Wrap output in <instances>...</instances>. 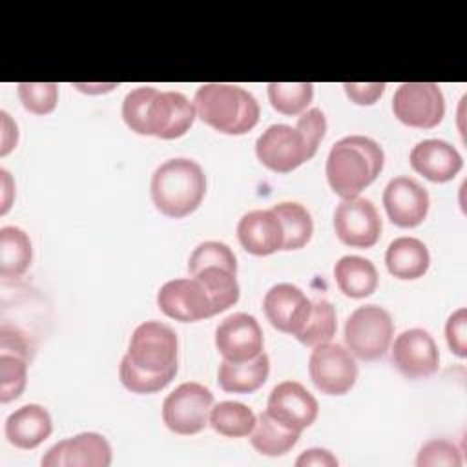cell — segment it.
I'll use <instances>...</instances> for the list:
<instances>
[{"label":"cell","instance_id":"6da1fadb","mask_svg":"<svg viewBox=\"0 0 467 467\" xmlns=\"http://www.w3.org/2000/svg\"><path fill=\"white\" fill-rule=\"evenodd\" d=\"M197 117L193 102L179 91H159L151 86H139L122 100V119L139 135L159 139H179Z\"/></svg>","mask_w":467,"mask_h":467},{"label":"cell","instance_id":"7a4b0ae2","mask_svg":"<svg viewBox=\"0 0 467 467\" xmlns=\"http://www.w3.org/2000/svg\"><path fill=\"white\" fill-rule=\"evenodd\" d=\"M385 153L381 146L365 135L339 139L328 151L325 173L328 186L341 199L358 197L383 170Z\"/></svg>","mask_w":467,"mask_h":467},{"label":"cell","instance_id":"3957f363","mask_svg":"<svg viewBox=\"0 0 467 467\" xmlns=\"http://www.w3.org/2000/svg\"><path fill=\"white\" fill-rule=\"evenodd\" d=\"M150 193L155 208L162 215L182 219L193 213L202 202L206 193V175L201 164L192 159H168L155 168Z\"/></svg>","mask_w":467,"mask_h":467},{"label":"cell","instance_id":"277c9868","mask_svg":"<svg viewBox=\"0 0 467 467\" xmlns=\"http://www.w3.org/2000/svg\"><path fill=\"white\" fill-rule=\"evenodd\" d=\"M197 117L224 135H244L259 122V102L241 86L210 82L193 97Z\"/></svg>","mask_w":467,"mask_h":467},{"label":"cell","instance_id":"5b68a950","mask_svg":"<svg viewBox=\"0 0 467 467\" xmlns=\"http://www.w3.org/2000/svg\"><path fill=\"white\" fill-rule=\"evenodd\" d=\"M394 323L390 314L378 305L358 306L345 323V345L363 361L381 358L392 341Z\"/></svg>","mask_w":467,"mask_h":467},{"label":"cell","instance_id":"8992f818","mask_svg":"<svg viewBox=\"0 0 467 467\" xmlns=\"http://www.w3.org/2000/svg\"><path fill=\"white\" fill-rule=\"evenodd\" d=\"M177 348L175 330L166 323L151 319L133 330L126 356L144 372L177 374Z\"/></svg>","mask_w":467,"mask_h":467},{"label":"cell","instance_id":"52a82bcc","mask_svg":"<svg viewBox=\"0 0 467 467\" xmlns=\"http://www.w3.org/2000/svg\"><path fill=\"white\" fill-rule=\"evenodd\" d=\"M213 394L197 381H186L175 387L162 401L164 425L181 436L201 432L208 425Z\"/></svg>","mask_w":467,"mask_h":467},{"label":"cell","instance_id":"ba28073f","mask_svg":"<svg viewBox=\"0 0 467 467\" xmlns=\"http://www.w3.org/2000/svg\"><path fill=\"white\" fill-rule=\"evenodd\" d=\"M255 155L268 170L275 173H290L316 153L296 126L272 124L257 137Z\"/></svg>","mask_w":467,"mask_h":467},{"label":"cell","instance_id":"9c48e42d","mask_svg":"<svg viewBox=\"0 0 467 467\" xmlns=\"http://www.w3.org/2000/svg\"><path fill=\"white\" fill-rule=\"evenodd\" d=\"M308 374L323 394L343 396L358 379V365L348 348L327 341L314 347L308 358Z\"/></svg>","mask_w":467,"mask_h":467},{"label":"cell","instance_id":"30bf717a","mask_svg":"<svg viewBox=\"0 0 467 467\" xmlns=\"http://www.w3.org/2000/svg\"><path fill=\"white\" fill-rule=\"evenodd\" d=\"M394 117L410 128H436L445 115V99L434 82H405L392 97Z\"/></svg>","mask_w":467,"mask_h":467},{"label":"cell","instance_id":"8fae6325","mask_svg":"<svg viewBox=\"0 0 467 467\" xmlns=\"http://www.w3.org/2000/svg\"><path fill=\"white\" fill-rule=\"evenodd\" d=\"M337 239L352 248H372L381 235V217L370 199H343L334 212Z\"/></svg>","mask_w":467,"mask_h":467},{"label":"cell","instance_id":"7c38bea8","mask_svg":"<svg viewBox=\"0 0 467 467\" xmlns=\"http://www.w3.org/2000/svg\"><path fill=\"white\" fill-rule=\"evenodd\" d=\"M157 306L164 316L182 323L201 321L217 314L210 294L195 277L164 283L157 292Z\"/></svg>","mask_w":467,"mask_h":467},{"label":"cell","instance_id":"4fadbf2b","mask_svg":"<svg viewBox=\"0 0 467 467\" xmlns=\"http://www.w3.org/2000/svg\"><path fill=\"white\" fill-rule=\"evenodd\" d=\"M263 330L246 312L230 314L215 328V347L226 361H250L263 352Z\"/></svg>","mask_w":467,"mask_h":467},{"label":"cell","instance_id":"5bb4252c","mask_svg":"<svg viewBox=\"0 0 467 467\" xmlns=\"http://www.w3.org/2000/svg\"><path fill=\"white\" fill-rule=\"evenodd\" d=\"M392 363L407 379H423L440 367V352L434 337L423 328H409L396 336Z\"/></svg>","mask_w":467,"mask_h":467},{"label":"cell","instance_id":"9a60e30c","mask_svg":"<svg viewBox=\"0 0 467 467\" xmlns=\"http://www.w3.org/2000/svg\"><path fill=\"white\" fill-rule=\"evenodd\" d=\"M429 192L416 179L407 175L390 179L383 190L387 217L400 228H414L421 224L429 213Z\"/></svg>","mask_w":467,"mask_h":467},{"label":"cell","instance_id":"2e32d148","mask_svg":"<svg viewBox=\"0 0 467 467\" xmlns=\"http://www.w3.org/2000/svg\"><path fill=\"white\" fill-rule=\"evenodd\" d=\"M40 463L44 467H108L111 445L99 432H80L47 449Z\"/></svg>","mask_w":467,"mask_h":467},{"label":"cell","instance_id":"e0dca14e","mask_svg":"<svg viewBox=\"0 0 467 467\" xmlns=\"http://www.w3.org/2000/svg\"><path fill=\"white\" fill-rule=\"evenodd\" d=\"M266 412L288 429L301 432L316 421L319 403L299 381L288 379L277 383L272 389Z\"/></svg>","mask_w":467,"mask_h":467},{"label":"cell","instance_id":"ac0fdd59","mask_svg":"<svg viewBox=\"0 0 467 467\" xmlns=\"http://www.w3.org/2000/svg\"><path fill=\"white\" fill-rule=\"evenodd\" d=\"M312 301L292 283L274 285L263 299V310L274 328L285 334H296L310 312Z\"/></svg>","mask_w":467,"mask_h":467},{"label":"cell","instance_id":"d6986e66","mask_svg":"<svg viewBox=\"0 0 467 467\" xmlns=\"http://www.w3.org/2000/svg\"><path fill=\"white\" fill-rule=\"evenodd\" d=\"M409 161L412 170L431 182L452 181L463 166L460 151L441 139H425L418 142L410 150Z\"/></svg>","mask_w":467,"mask_h":467},{"label":"cell","instance_id":"ffe728a7","mask_svg":"<svg viewBox=\"0 0 467 467\" xmlns=\"http://www.w3.org/2000/svg\"><path fill=\"white\" fill-rule=\"evenodd\" d=\"M237 239L252 255H270L283 250V226L274 210H254L244 213L237 224Z\"/></svg>","mask_w":467,"mask_h":467},{"label":"cell","instance_id":"44dd1931","mask_svg":"<svg viewBox=\"0 0 467 467\" xmlns=\"http://www.w3.org/2000/svg\"><path fill=\"white\" fill-rule=\"evenodd\" d=\"M5 438L18 449H35L53 431L51 414L38 403L24 405L13 410L5 420Z\"/></svg>","mask_w":467,"mask_h":467},{"label":"cell","instance_id":"7402d4cb","mask_svg":"<svg viewBox=\"0 0 467 467\" xmlns=\"http://www.w3.org/2000/svg\"><path fill=\"white\" fill-rule=\"evenodd\" d=\"M385 265L398 279H418L431 265V255L423 241L416 237H398L385 252Z\"/></svg>","mask_w":467,"mask_h":467},{"label":"cell","instance_id":"603a6c76","mask_svg":"<svg viewBox=\"0 0 467 467\" xmlns=\"http://www.w3.org/2000/svg\"><path fill=\"white\" fill-rule=\"evenodd\" d=\"M268 372L270 359L265 352H261L257 358L243 363L223 359L217 370V381L224 392L250 394L265 385Z\"/></svg>","mask_w":467,"mask_h":467},{"label":"cell","instance_id":"cb8c5ba5","mask_svg":"<svg viewBox=\"0 0 467 467\" xmlns=\"http://www.w3.org/2000/svg\"><path fill=\"white\" fill-rule=\"evenodd\" d=\"M334 277L339 292L361 299L376 292L379 275L372 261L359 255H343L334 265Z\"/></svg>","mask_w":467,"mask_h":467},{"label":"cell","instance_id":"d4e9b609","mask_svg":"<svg viewBox=\"0 0 467 467\" xmlns=\"http://www.w3.org/2000/svg\"><path fill=\"white\" fill-rule=\"evenodd\" d=\"M299 436L301 432L288 429L266 410H263L250 432V443L257 452L265 456H283L297 443Z\"/></svg>","mask_w":467,"mask_h":467},{"label":"cell","instance_id":"484cf974","mask_svg":"<svg viewBox=\"0 0 467 467\" xmlns=\"http://www.w3.org/2000/svg\"><path fill=\"white\" fill-rule=\"evenodd\" d=\"M33 259L29 235L18 226L0 228V275L16 279L26 274Z\"/></svg>","mask_w":467,"mask_h":467},{"label":"cell","instance_id":"4316f807","mask_svg":"<svg viewBox=\"0 0 467 467\" xmlns=\"http://www.w3.org/2000/svg\"><path fill=\"white\" fill-rule=\"evenodd\" d=\"M257 416L241 401H221L212 407L208 423L212 429L226 438L248 436L255 425Z\"/></svg>","mask_w":467,"mask_h":467},{"label":"cell","instance_id":"83f0119b","mask_svg":"<svg viewBox=\"0 0 467 467\" xmlns=\"http://www.w3.org/2000/svg\"><path fill=\"white\" fill-rule=\"evenodd\" d=\"M272 210L283 226V250L303 248L314 234V223L308 210L299 202H279L274 204Z\"/></svg>","mask_w":467,"mask_h":467},{"label":"cell","instance_id":"f1b7e54d","mask_svg":"<svg viewBox=\"0 0 467 467\" xmlns=\"http://www.w3.org/2000/svg\"><path fill=\"white\" fill-rule=\"evenodd\" d=\"M235 274V270L226 266H204L192 275L202 283L213 301L217 314L224 312L239 301V283Z\"/></svg>","mask_w":467,"mask_h":467},{"label":"cell","instance_id":"f546056e","mask_svg":"<svg viewBox=\"0 0 467 467\" xmlns=\"http://www.w3.org/2000/svg\"><path fill=\"white\" fill-rule=\"evenodd\" d=\"M337 328L336 321V310L330 301L327 299H317L312 301L310 312L301 325V328L294 334L299 343L306 347H316L319 343H327L334 337Z\"/></svg>","mask_w":467,"mask_h":467},{"label":"cell","instance_id":"4dcf8cb0","mask_svg":"<svg viewBox=\"0 0 467 467\" xmlns=\"http://www.w3.org/2000/svg\"><path fill=\"white\" fill-rule=\"evenodd\" d=\"M266 88L272 108L290 117L301 115L314 97V86L310 82H270Z\"/></svg>","mask_w":467,"mask_h":467},{"label":"cell","instance_id":"1f68e13d","mask_svg":"<svg viewBox=\"0 0 467 467\" xmlns=\"http://www.w3.org/2000/svg\"><path fill=\"white\" fill-rule=\"evenodd\" d=\"M27 358L15 352H0V401L18 400L27 381Z\"/></svg>","mask_w":467,"mask_h":467},{"label":"cell","instance_id":"d6a6232c","mask_svg":"<svg viewBox=\"0 0 467 467\" xmlns=\"http://www.w3.org/2000/svg\"><path fill=\"white\" fill-rule=\"evenodd\" d=\"M119 378L120 383L135 394H153L162 390L173 378V372L168 374H150L140 370L128 356H124L120 359V367H119Z\"/></svg>","mask_w":467,"mask_h":467},{"label":"cell","instance_id":"836d02e7","mask_svg":"<svg viewBox=\"0 0 467 467\" xmlns=\"http://www.w3.org/2000/svg\"><path fill=\"white\" fill-rule=\"evenodd\" d=\"M16 93L22 106L33 115H47L58 102V86L55 82H20Z\"/></svg>","mask_w":467,"mask_h":467},{"label":"cell","instance_id":"e575fe53","mask_svg":"<svg viewBox=\"0 0 467 467\" xmlns=\"http://www.w3.org/2000/svg\"><path fill=\"white\" fill-rule=\"evenodd\" d=\"M204 266H226L237 272V261L232 248L219 241H204L192 252L188 259L190 275H193Z\"/></svg>","mask_w":467,"mask_h":467},{"label":"cell","instance_id":"d590c367","mask_svg":"<svg viewBox=\"0 0 467 467\" xmlns=\"http://www.w3.org/2000/svg\"><path fill=\"white\" fill-rule=\"evenodd\" d=\"M416 465L418 467H460L462 452L449 440H431L420 449Z\"/></svg>","mask_w":467,"mask_h":467},{"label":"cell","instance_id":"8d00e7d4","mask_svg":"<svg viewBox=\"0 0 467 467\" xmlns=\"http://www.w3.org/2000/svg\"><path fill=\"white\" fill-rule=\"evenodd\" d=\"M445 337L452 354L458 358L467 356V310L463 306L449 316L445 325Z\"/></svg>","mask_w":467,"mask_h":467},{"label":"cell","instance_id":"74e56055","mask_svg":"<svg viewBox=\"0 0 467 467\" xmlns=\"http://www.w3.org/2000/svg\"><path fill=\"white\" fill-rule=\"evenodd\" d=\"M296 128L305 135L308 146L316 153L317 148H319V142H321V139L325 137V131H327L325 113L319 108H312V109H308V111H305L297 117Z\"/></svg>","mask_w":467,"mask_h":467},{"label":"cell","instance_id":"f35d334b","mask_svg":"<svg viewBox=\"0 0 467 467\" xmlns=\"http://www.w3.org/2000/svg\"><path fill=\"white\" fill-rule=\"evenodd\" d=\"M347 97L359 106H370L374 104L385 91L383 82H367V84H358V82H345L343 84Z\"/></svg>","mask_w":467,"mask_h":467},{"label":"cell","instance_id":"ab89813d","mask_svg":"<svg viewBox=\"0 0 467 467\" xmlns=\"http://www.w3.org/2000/svg\"><path fill=\"white\" fill-rule=\"evenodd\" d=\"M0 350L2 352H15L24 358H31V347L27 336L20 332L16 327H9L7 323L2 325L0 330Z\"/></svg>","mask_w":467,"mask_h":467},{"label":"cell","instance_id":"60d3db41","mask_svg":"<svg viewBox=\"0 0 467 467\" xmlns=\"http://www.w3.org/2000/svg\"><path fill=\"white\" fill-rule=\"evenodd\" d=\"M297 467H308V465H316V467H336L337 465V458L327 451V449H308L305 452L299 454V458L296 460Z\"/></svg>","mask_w":467,"mask_h":467},{"label":"cell","instance_id":"b9f144b4","mask_svg":"<svg viewBox=\"0 0 467 467\" xmlns=\"http://www.w3.org/2000/svg\"><path fill=\"white\" fill-rule=\"evenodd\" d=\"M2 117V146H0V155L5 157L13 148H16L18 142V130L16 124L9 119L5 111H0Z\"/></svg>","mask_w":467,"mask_h":467},{"label":"cell","instance_id":"7bdbcfd3","mask_svg":"<svg viewBox=\"0 0 467 467\" xmlns=\"http://www.w3.org/2000/svg\"><path fill=\"white\" fill-rule=\"evenodd\" d=\"M0 175H2V188H4V195H2V210H0V213H5L7 212V208H9V204H11V199L7 197L9 193H13V182H11V177H9V173L5 171V170H0Z\"/></svg>","mask_w":467,"mask_h":467}]
</instances>
